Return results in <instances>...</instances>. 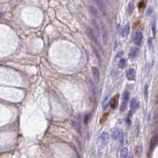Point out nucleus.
<instances>
[{
  "label": "nucleus",
  "instance_id": "20e7f679",
  "mask_svg": "<svg viewBox=\"0 0 158 158\" xmlns=\"http://www.w3.org/2000/svg\"><path fill=\"white\" fill-rule=\"evenodd\" d=\"M108 139H109V135H108V134L107 132H103L100 134V138H99L100 145L101 147H104L108 142Z\"/></svg>",
  "mask_w": 158,
  "mask_h": 158
},
{
  "label": "nucleus",
  "instance_id": "f3484780",
  "mask_svg": "<svg viewBox=\"0 0 158 158\" xmlns=\"http://www.w3.org/2000/svg\"><path fill=\"white\" fill-rule=\"evenodd\" d=\"M134 4L133 2H130L128 4V7H127V12L129 14H131L134 11Z\"/></svg>",
  "mask_w": 158,
  "mask_h": 158
},
{
  "label": "nucleus",
  "instance_id": "1a4fd4ad",
  "mask_svg": "<svg viewBox=\"0 0 158 158\" xmlns=\"http://www.w3.org/2000/svg\"><path fill=\"white\" fill-rule=\"evenodd\" d=\"M92 26H93V31L96 32V34L97 36H99L100 35V25L99 24H98L97 21L95 20V19H92Z\"/></svg>",
  "mask_w": 158,
  "mask_h": 158
},
{
  "label": "nucleus",
  "instance_id": "f8f14e48",
  "mask_svg": "<svg viewBox=\"0 0 158 158\" xmlns=\"http://www.w3.org/2000/svg\"><path fill=\"white\" fill-rule=\"evenodd\" d=\"M129 32H130V25L127 24V25H126L123 27V30L121 32V36H122V37L124 38V37H126L127 36H128Z\"/></svg>",
  "mask_w": 158,
  "mask_h": 158
},
{
  "label": "nucleus",
  "instance_id": "a878e982",
  "mask_svg": "<svg viewBox=\"0 0 158 158\" xmlns=\"http://www.w3.org/2000/svg\"><path fill=\"white\" fill-rule=\"evenodd\" d=\"M123 51H120V52H119V53H118V56H117V58H119V57H121V56H123Z\"/></svg>",
  "mask_w": 158,
  "mask_h": 158
},
{
  "label": "nucleus",
  "instance_id": "393cba45",
  "mask_svg": "<svg viewBox=\"0 0 158 158\" xmlns=\"http://www.w3.org/2000/svg\"><path fill=\"white\" fill-rule=\"evenodd\" d=\"M148 44H149V48L151 49V48L152 47V41L151 39H149V40H148Z\"/></svg>",
  "mask_w": 158,
  "mask_h": 158
},
{
  "label": "nucleus",
  "instance_id": "412c9836",
  "mask_svg": "<svg viewBox=\"0 0 158 158\" xmlns=\"http://www.w3.org/2000/svg\"><path fill=\"white\" fill-rule=\"evenodd\" d=\"M144 95H145V100L148 99V96H149V85H145V88H144Z\"/></svg>",
  "mask_w": 158,
  "mask_h": 158
},
{
  "label": "nucleus",
  "instance_id": "6ab92c4d",
  "mask_svg": "<svg viewBox=\"0 0 158 158\" xmlns=\"http://www.w3.org/2000/svg\"><path fill=\"white\" fill-rule=\"evenodd\" d=\"M108 101H109V97L107 95L103 100V109H106V108L108 105Z\"/></svg>",
  "mask_w": 158,
  "mask_h": 158
},
{
  "label": "nucleus",
  "instance_id": "dca6fc26",
  "mask_svg": "<svg viewBox=\"0 0 158 158\" xmlns=\"http://www.w3.org/2000/svg\"><path fill=\"white\" fill-rule=\"evenodd\" d=\"M73 126L76 129V130H77L79 134H81V125L79 124V123H78V121L77 120V119L73 121Z\"/></svg>",
  "mask_w": 158,
  "mask_h": 158
},
{
  "label": "nucleus",
  "instance_id": "0eeeda50",
  "mask_svg": "<svg viewBox=\"0 0 158 158\" xmlns=\"http://www.w3.org/2000/svg\"><path fill=\"white\" fill-rule=\"evenodd\" d=\"M101 38H102V41L103 44H106L108 42V30L106 29V27L104 25H102V34H101Z\"/></svg>",
  "mask_w": 158,
  "mask_h": 158
},
{
  "label": "nucleus",
  "instance_id": "423d86ee",
  "mask_svg": "<svg viewBox=\"0 0 158 158\" xmlns=\"http://www.w3.org/2000/svg\"><path fill=\"white\" fill-rule=\"evenodd\" d=\"M92 75H93V78L96 83H98L100 81V70L97 67H93L92 68Z\"/></svg>",
  "mask_w": 158,
  "mask_h": 158
},
{
  "label": "nucleus",
  "instance_id": "9d476101",
  "mask_svg": "<svg viewBox=\"0 0 158 158\" xmlns=\"http://www.w3.org/2000/svg\"><path fill=\"white\" fill-rule=\"evenodd\" d=\"M127 78L129 81H133L135 78V70L134 69H129L126 73Z\"/></svg>",
  "mask_w": 158,
  "mask_h": 158
},
{
  "label": "nucleus",
  "instance_id": "6e6552de",
  "mask_svg": "<svg viewBox=\"0 0 158 158\" xmlns=\"http://www.w3.org/2000/svg\"><path fill=\"white\" fill-rule=\"evenodd\" d=\"M139 107V102L138 101L137 98H133L130 101V110L132 112H134Z\"/></svg>",
  "mask_w": 158,
  "mask_h": 158
},
{
  "label": "nucleus",
  "instance_id": "b1692460",
  "mask_svg": "<svg viewBox=\"0 0 158 158\" xmlns=\"http://www.w3.org/2000/svg\"><path fill=\"white\" fill-rule=\"evenodd\" d=\"M89 119V114H85V116H84V123H85V124L88 123Z\"/></svg>",
  "mask_w": 158,
  "mask_h": 158
},
{
  "label": "nucleus",
  "instance_id": "cd10ccee",
  "mask_svg": "<svg viewBox=\"0 0 158 158\" xmlns=\"http://www.w3.org/2000/svg\"><path fill=\"white\" fill-rule=\"evenodd\" d=\"M3 14L2 12H0V18H2V16H3Z\"/></svg>",
  "mask_w": 158,
  "mask_h": 158
},
{
  "label": "nucleus",
  "instance_id": "aec40b11",
  "mask_svg": "<svg viewBox=\"0 0 158 158\" xmlns=\"http://www.w3.org/2000/svg\"><path fill=\"white\" fill-rule=\"evenodd\" d=\"M126 65H127V62H126V59H121L120 60H119V67L123 69L125 68V67H126Z\"/></svg>",
  "mask_w": 158,
  "mask_h": 158
},
{
  "label": "nucleus",
  "instance_id": "9b49d317",
  "mask_svg": "<svg viewBox=\"0 0 158 158\" xmlns=\"http://www.w3.org/2000/svg\"><path fill=\"white\" fill-rule=\"evenodd\" d=\"M139 52V49L138 47H133L131 50H130V53H129V56L130 58H131V59H134L135 58L136 56H138V54Z\"/></svg>",
  "mask_w": 158,
  "mask_h": 158
},
{
  "label": "nucleus",
  "instance_id": "f257e3e1",
  "mask_svg": "<svg viewBox=\"0 0 158 158\" xmlns=\"http://www.w3.org/2000/svg\"><path fill=\"white\" fill-rule=\"evenodd\" d=\"M130 99V92L128 91H125L123 94V99H122V103L119 107V111L120 112H124L125 109L127 108V102L129 101Z\"/></svg>",
  "mask_w": 158,
  "mask_h": 158
},
{
  "label": "nucleus",
  "instance_id": "bb28decb",
  "mask_svg": "<svg viewBox=\"0 0 158 158\" xmlns=\"http://www.w3.org/2000/svg\"><path fill=\"white\" fill-rule=\"evenodd\" d=\"M127 158H133V156H132V154H130V155H127Z\"/></svg>",
  "mask_w": 158,
  "mask_h": 158
},
{
  "label": "nucleus",
  "instance_id": "7ed1b4c3",
  "mask_svg": "<svg viewBox=\"0 0 158 158\" xmlns=\"http://www.w3.org/2000/svg\"><path fill=\"white\" fill-rule=\"evenodd\" d=\"M95 2L97 5V7H99L100 12L103 14V16H106L108 12H107V7L105 4V0H95Z\"/></svg>",
  "mask_w": 158,
  "mask_h": 158
},
{
  "label": "nucleus",
  "instance_id": "4be33fe9",
  "mask_svg": "<svg viewBox=\"0 0 158 158\" xmlns=\"http://www.w3.org/2000/svg\"><path fill=\"white\" fill-rule=\"evenodd\" d=\"M89 10H90V12H91V14H92V15H93V16H96V17H97V16H98V12H97L96 9L94 7L91 6V7H89Z\"/></svg>",
  "mask_w": 158,
  "mask_h": 158
},
{
  "label": "nucleus",
  "instance_id": "a211bd4d",
  "mask_svg": "<svg viewBox=\"0 0 158 158\" xmlns=\"http://www.w3.org/2000/svg\"><path fill=\"white\" fill-rule=\"evenodd\" d=\"M128 155V149L127 148H123L120 152V158H127Z\"/></svg>",
  "mask_w": 158,
  "mask_h": 158
},
{
  "label": "nucleus",
  "instance_id": "4468645a",
  "mask_svg": "<svg viewBox=\"0 0 158 158\" xmlns=\"http://www.w3.org/2000/svg\"><path fill=\"white\" fill-rule=\"evenodd\" d=\"M119 135H120V131H119V130L117 128L114 129L112 131V137L113 139H117L119 137Z\"/></svg>",
  "mask_w": 158,
  "mask_h": 158
},
{
  "label": "nucleus",
  "instance_id": "2eb2a0df",
  "mask_svg": "<svg viewBox=\"0 0 158 158\" xmlns=\"http://www.w3.org/2000/svg\"><path fill=\"white\" fill-rule=\"evenodd\" d=\"M118 98H119V95L117 94L116 96H114L112 98V100H111V107L112 108H116L117 104H118Z\"/></svg>",
  "mask_w": 158,
  "mask_h": 158
},
{
  "label": "nucleus",
  "instance_id": "f03ea898",
  "mask_svg": "<svg viewBox=\"0 0 158 158\" xmlns=\"http://www.w3.org/2000/svg\"><path fill=\"white\" fill-rule=\"evenodd\" d=\"M87 33H88L89 37L90 38V40L93 42V43H95L97 46H100L99 42H98V36H96V32L93 31V29L92 28H88L87 29Z\"/></svg>",
  "mask_w": 158,
  "mask_h": 158
},
{
  "label": "nucleus",
  "instance_id": "5701e85b",
  "mask_svg": "<svg viewBox=\"0 0 158 158\" xmlns=\"http://www.w3.org/2000/svg\"><path fill=\"white\" fill-rule=\"evenodd\" d=\"M152 33H153V36H155L156 35V23H155V21H153V22H152Z\"/></svg>",
  "mask_w": 158,
  "mask_h": 158
},
{
  "label": "nucleus",
  "instance_id": "ddd939ff",
  "mask_svg": "<svg viewBox=\"0 0 158 158\" xmlns=\"http://www.w3.org/2000/svg\"><path fill=\"white\" fill-rule=\"evenodd\" d=\"M157 145V136L155 135L152 138L150 142V149H153Z\"/></svg>",
  "mask_w": 158,
  "mask_h": 158
},
{
  "label": "nucleus",
  "instance_id": "39448f33",
  "mask_svg": "<svg viewBox=\"0 0 158 158\" xmlns=\"http://www.w3.org/2000/svg\"><path fill=\"white\" fill-rule=\"evenodd\" d=\"M143 40V34L141 31H137L135 32L134 37V43L136 45H140Z\"/></svg>",
  "mask_w": 158,
  "mask_h": 158
}]
</instances>
